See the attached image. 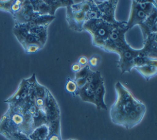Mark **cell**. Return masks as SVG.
<instances>
[{
	"instance_id": "1",
	"label": "cell",
	"mask_w": 157,
	"mask_h": 140,
	"mask_svg": "<svg viewBox=\"0 0 157 140\" xmlns=\"http://www.w3.org/2000/svg\"><path fill=\"white\" fill-rule=\"evenodd\" d=\"M116 99L110 109V117L115 125L127 130L139 124L144 117L147 107L121 83L115 85Z\"/></svg>"
},
{
	"instance_id": "2",
	"label": "cell",
	"mask_w": 157,
	"mask_h": 140,
	"mask_svg": "<svg viewBox=\"0 0 157 140\" xmlns=\"http://www.w3.org/2000/svg\"><path fill=\"white\" fill-rule=\"evenodd\" d=\"M26 103L8 104V109L0 120L1 134L20 131L29 136L33 132L34 130L33 120L26 109Z\"/></svg>"
},
{
	"instance_id": "3",
	"label": "cell",
	"mask_w": 157,
	"mask_h": 140,
	"mask_svg": "<svg viewBox=\"0 0 157 140\" xmlns=\"http://www.w3.org/2000/svg\"><path fill=\"white\" fill-rule=\"evenodd\" d=\"M121 22L118 24H112L101 18L88 20L85 22L83 31L90 34L93 45L102 50L110 32Z\"/></svg>"
},
{
	"instance_id": "4",
	"label": "cell",
	"mask_w": 157,
	"mask_h": 140,
	"mask_svg": "<svg viewBox=\"0 0 157 140\" xmlns=\"http://www.w3.org/2000/svg\"><path fill=\"white\" fill-rule=\"evenodd\" d=\"M128 31L126 21H121L110 32L102 50L107 52L117 53L120 49L128 44L125 40V33Z\"/></svg>"
},
{
	"instance_id": "5",
	"label": "cell",
	"mask_w": 157,
	"mask_h": 140,
	"mask_svg": "<svg viewBox=\"0 0 157 140\" xmlns=\"http://www.w3.org/2000/svg\"><path fill=\"white\" fill-rule=\"evenodd\" d=\"M101 14V18L104 21L112 23L118 24L120 23L115 17V12L118 4V1H94Z\"/></svg>"
},
{
	"instance_id": "6",
	"label": "cell",
	"mask_w": 157,
	"mask_h": 140,
	"mask_svg": "<svg viewBox=\"0 0 157 140\" xmlns=\"http://www.w3.org/2000/svg\"><path fill=\"white\" fill-rule=\"evenodd\" d=\"M66 20L71 29L77 32L83 31V26L86 21L85 14L72 5L66 7Z\"/></svg>"
},
{
	"instance_id": "7",
	"label": "cell",
	"mask_w": 157,
	"mask_h": 140,
	"mask_svg": "<svg viewBox=\"0 0 157 140\" xmlns=\"http://www.w3.org/2000/svg\"><path fill=\"white\" fill-rule=\"evenodd\" d=\"M40 15L33 10L30 1H23L20 10L13 15L15 25L26 24Z\"/></svg>"
},
{
	"instance_id": "8",
	"label": "cell",
	"mask_w": 157,
	"mask_h": 140,
	"mask_svg": "<svg viewBox=\"0 0 157 140\" xmlns=\"http://www.w3.org/2000/svg\"><path fill=\"white\" fill-rule=\"evenodd\" d=\"M131 3L129 19L126 21V28L128 30L136 25H141L149 16L145 12L139 8L136 1H132Z\"/></svg>"
},
{
	"instance_id": "9",
	"label": "cell",
	"mask_w": 157,
	"mask_h": 140,
	"mask_svg": "<svg viewBox=\"0 0 157 140\" xmlns=\"http://www.w3.org/2000/svg\"><path fill=\"white\" fill-rule=\"evenodd\" d=\"M29 84L28 79H23L15 93L9 97L8 99L4 101L5 103L7 104H20L25 103L27 101L28 96V90H29Z\"/></svg>"
},
{
	"instance_id": "10",
	"label": "cell",
	"mask_w": 157,
	"mask_h": 140,
	"mask_svg": "<svg viewBox=\"0 0 157 140\" xmlns=\"http://www.w3.org/2000/svg\"><path fill=\"white\" fill-rule=\"evenodd\" d=\"M156 19L157 12H155L149 15L147 18L139 25L142 30L144 40L150 36L156 34Z\"/></svg>"
},
{
	"instance_id": "11",
	"label": "cell",
	"mask_w": 157,
	"mask_h": 140,
	"mask_svg": "<svg viewBox=\"0 0 157 140\" xmlns=\"http://www.w3.org/2000/svg\"><path fill=\"white\" fill-rule=\"evenodd\" d=\"M105 93V88L104 81H102L94 90V106L98 110H107V107L104 101V96Z\"/></svg>"
},
{
	"instance_id": "12",
	"label": "cell",
	"mask_w": 157,
	"mask_h": 140,
	"mask_svg": "<svg viewBox=\"0 0 157 140\" xmlns=\"http://www.w3.org/2000/svg\"><path fill=\"white\" fill-rule=\"evenodd\" d=\"M135 69L146 80H149L155 76L157 73L156 64H145L142 66L135 67Z\"/></svg>"
},
{
	"instance_id": "13",
	"label": "cell",
	"mask_w": 157,
	"mask_h": 140,
	"mask_svg": "<svg viewBox=\"0 0 157 140\" xmlns=\"http://www.w3.org/2000/svg\"><path fill=\"white\" fill-rule=\"evenodd\" d=\"M48 134V126L45 124L36 128L29 135V138L31 140H47Z\"/></svg>"
},
{
	"instance_id": "14",
	"label": "cell",
	"mask_w": 157,
	"mask_h": 140,
	"mask_svg": "<svg viewBox=\"0 0 157 140\" xmlns=\"http://www.w3.org/2000/svg\"><path fill=\"white\" fill-rule=\"evenodd\" d=\"M50 111H60V110L57 101L48 89L44 99V112L46 113Z\"/></svg>"
},
{
	"instance_id": "15",
	"label": "cell",
	"mask_w": 157,
	"mask_h": 140,
	"mask_svg": "<svg viewBox=\"0 0 157 140\" xmlns=\"http://www.w3.org/2000/svg\"><path fill=\"white\" fill-rule=\"evenodd\" d=\"M33 10L40 15H50L51 10L50 6L46 1H30Z\"/></svg>"
},
{
	"instance_id": "16",
	"label": "cell",
	"mask_w": 157,
	"mask_h": 140,
	"mask_svg": "<svg viewBox=\"0 0 157 140\" xmlns=\"http://www.w3.org/2000/svg\"><path fill=\"white\" fill-rule=\"evenodd\" d=\"M47 28L48 26H39L28 31L38 39L43 46H44L47 39Z\"/></svg>"
},
{
	"instance_id": "17",
	"label": "cell",
	"mask_w": 157,
	"mask_h": 140,
	"mask_svg": "<svg viewBox=\"0 0 157 140\" xmlns=\"http://www.w3.org/2000/svg\"><path fill=\"white\" fill-rule=\"evenodd\" d=\"M78 96H80L83 101L95 104L94 91L90 90L85 85L78 89Z\"/></svg>"
},
{
	"instance_id": "18",
	"label": "cell",
	"mask_w": 157,
	"mask_h": 140,
	"mask_svg": "<svg viewBox=\"0 0 157 140\" xmlns=\"http://www.w3.org/2000/svg\"><path fill=\"white\" fill-rule=\"evenodd\" d=\"M33 84H34V89H35V95H36L35 98L45 99L48 88H47L39 84V82L36 80V75L34 76L33 79Z\"/></svg>"
},
{
	"instance_id": "19",
	"label": "cell",
	"mask_w": 157,
	"mask_h": 140,
	"mask_svg": "<svg viewBox=\"0 0 157 140\" xmlns=\"http://www.w3.org/2000/svg\"><path fill=\"white\" fill-rule=\"evenodd\" d=\"M65 89L72 96L75 97L78 96V88L74 79H72L69 77H68L67 79V81L65 85Z\"/></svg>"
},
{
	"instance_id": "20",
	"label": "cell",
	"mask_w": 157,
	"mask_h": 140,
	"mask_svg": "<svg viewBox=\"0 0 157 140\" xmlns=\"http://www.w3.org/2000/svg\"><path fill=\"white\" fill-rule=\"evenodd\" d=\"M2 136L8 140H31L29 136L20 131L5 133Z\"/></svg>"
},
{
	"instance_id": "21",
	"label": "cell",
	"mask_w": 157,
	"mask_h": 140,
	"mask_svg": "<svg viewBox=\"0 0 157 140\" xmlns=\"http://www.w3.org/2000/svg\"><path fill=\"white\" fill-rule=\"evenodd\" d=\"M94 71H91V69H90V66L88 64H87L83 68H82L79 71L75 73V77L74 80L81 78H90L94 73Z\"/></svg>"
},
{
	"instance_id": "22",
	"label": "cell",
	"mask_w": 157,
	"mask_h": 140,
	"mask_svg": "<svg viewBox=\"0 0 157 140\" xmlns=\"http://www.w3.org/2000/svg\"><path fill=\"white\" fill-rule=\"evenodd\" d=\"M49 134H61V125H60V119H56L55 120L50 122L47 123Z\"/></svg>"
},
{
	"instance_id": "23",
	"label": "cell",
	"mask_w": 157,
	"mask_h": 140,
	"mask_svg": "<svg viewBox=\"0 0 157 140\" xmlns=\"http://www.w3.org/2000/svg\"><path fill=\"white\" fill-rule=\"evenodd\" d=\"M13 2V0L0 1V10L5 12H8L10 13Z\"/></svg>"
},
{
	"instance_id": "24",
	"label": "cell",
	"mask_w": 157,
	"mask_h": 140,
	"mask_svg": "<svg viewBox=\"0 0 157 140\" xmlns=\"http://www.w3.org/2000/svg\"><path fill=\"white\" fill-rule=\"evenodd\" d=\"M79 65L82 67V68H83L84 66H85L86 65L88 64V59L85 56H80L78 60V62H77Z\"/></svg>"
},
{
	"instance_id": "25",
	"label": "cell",
	"mask_w": 157,
	"mask_h": 140,
	"mask_svg": "<svg viewBox=\"0 0 157 140\" xmlns=\"http://www.w3.org/2000/svg\"><path fill=\"white\" fill-rule=\"evenodd\" d=\"M98 57L96 56H91L89 60H88V63H89V66H92V67H96L98 64Z\"/></svg>"
},
{
	"instance_id": "26",
	"label": "cell",
	"mask_w": 157,
	"mask_h": 140,
	"mask_svg": "<svg viewBox=\"0 0 157 140\" xmlns=\"http://www.w3.org/2000/svg\"><path fill=\"white\" fill-rule=\"evenodd\" d=\"M47 140H63V139L61 138V134H52L48 135Z\"/></svg>"
},
{
	"instance_id": "27",
	"label": "cell",
	"mask_w": 157,
	"mask_h": 140,
	"mask_svg": "<svg viewBox=\"0 0 157 140\" xmlns=\"http://www.w3.org/2000/svg\"><path fill=\"white\" fill-rule=\"evenodd\" d=\"M82 68L79 65V64H78V63H75L73 64L72 65V67H71L72 71L73 72H75V73L77 72H78V71H79Z\"/></svg>"
}]
</instances>
